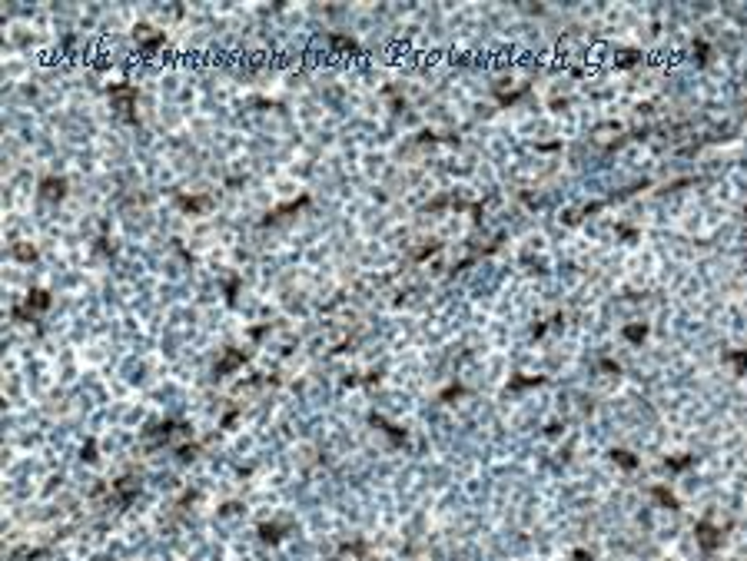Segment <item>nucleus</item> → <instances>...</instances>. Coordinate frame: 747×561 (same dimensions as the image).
I'll return each instance as SVG.
<instances>
[{"label":"nucleus","instance_id":"1","mask_svg":"<svg viewBox=\"0 0 747 561\" xmlns=\"http://www.w3.org/2000/svg\"><path fill=\"white\" fill-rule=\"evenodd\" d=\"M697 541H701V545L711 551V548H718V541H721V538H718V532H714V528L704 522V525H697Z\"/></svg>","mask_w":747,"mask_h":561}]
</instances>
